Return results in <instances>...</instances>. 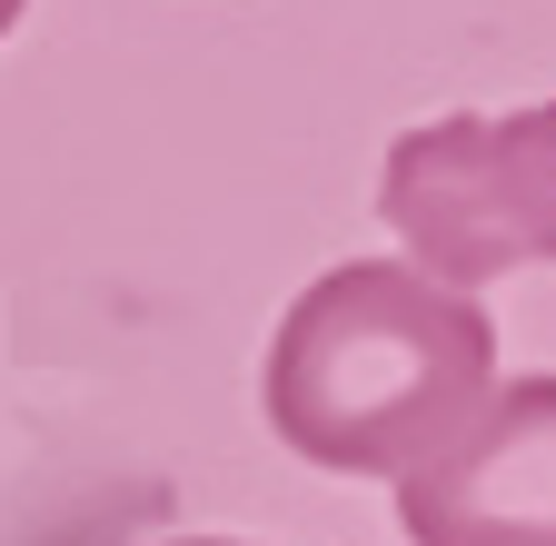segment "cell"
<instances>
[{"mask_svg":"<svg viewBox=\"0 0 556 546\" xmlns=\"http://www.w3.org/2000/svg\"><path fill=\"white\" fill-rule=\"evenodd\" d=\"M497 388V328L407 258H348L289 299L258 368L268 437L328 477H407Z\"/></svg>","mask_w":556,"mask_h":546,"instance_id":"obj_1","label":"cell"},{"mask_svg":"<svg viewBox=\"0 0 556 546\" xmlns=\"http://www.w3.org/2000/svg\"><path fill=\"white\" fill-rule=\"evenodd\" d=\"M378 219L407 239V268L477 299L556 258V100L536 110H457L397 129L378 169Z\"/></svg>","mask_w":556,"mask_h":546,"instance_id":"obj_2","label":"cell"},{"mask_svg":"<svg viewBox=\"0 0 556 546\" xmlns=\"http://www.w3.org/2000/svg\"><path fill=\"white\" fill-rule=\"evenodd\" d=\"M407 546H556V378H507L397 477Z\"/></svg>","mask_w":556,"mask_h":546,"instance_id":"obj_3","label":"cell"},{"mask_svg":"<svg viewBox=\"0 0 556 546\" xmlns=\"http://www.w3.org/2000/svg\"><path fill=\"white\" fill-rule=\"evenodd\" d=\"M21 11H30V0H0V40H11V30H21Z\"/></svg>","mask_w":556,"mask_h":546,"instance_id":"obj_4","label":"cell"},{"mask_svg":"<svg viewBox=\"0 0 556 546\" xmlns=\"http://www.w3.org/2000/svg\"><path fill=\"white\" fill-rule=\"evenodd\" d=\"M160 546H239V536H160Z\"/></svg>","mask_w":556,"mask_h":546,"instance_id":"obj_5","label":"cell"}]
</instances>
